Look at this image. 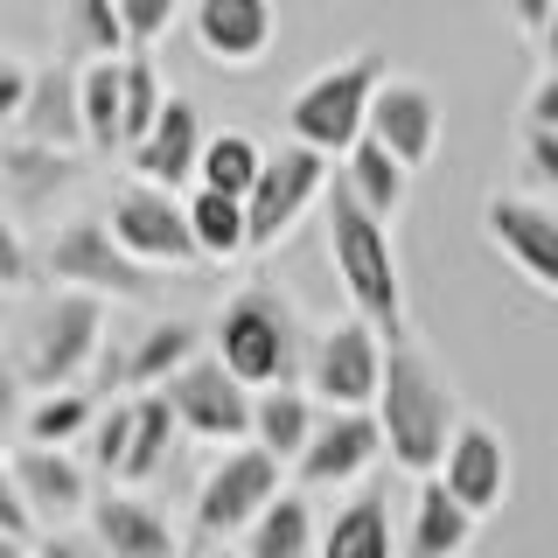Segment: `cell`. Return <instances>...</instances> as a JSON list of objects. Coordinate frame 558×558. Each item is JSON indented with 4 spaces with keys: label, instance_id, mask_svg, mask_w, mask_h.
Wrapping results in <instances>:
<instances>
[{
    "label": "cell",
    "instance_id": "36",
    "mask_svg": "<svg viewBox=\"0 0 558 558\" xmlns=\"http://www.w3.org/2000/svg\"><path fill=\"white\" fill-rule=\"evenodd\" d=\"M126 440H133V398L98 418V433H92V468L119 475V468H126Z\"/></svg>",
    "mask_w": 558,
    "mask_h": 558
},
{
    "label": "cell",
    "instance_id": "11",
    "mask_svg": "<svg viewBox=\"0 0 558 558\" xmlns=\"http://www.w3.org/2000/svg\"><path fill=\"white\" fill-rule=\"evenodd\" d=\"M433 482H440L475 523L496 517L502 496H510V447H502V433L482 426V418H461V426H453V440H447V453H440V475H433Z\"/></svg>",
    "mask_w": 558,
    "mask_h": 558
},
{
    "label": "cell",
    "instance_id": "35",
    "mask_svg": "<svg viewBox=\"0 0 558 558\" xmlns=\"http://www.w3.org/2000/svg\"><path fill=\"white\" fill-rule=\"evenodd\" d=\"M112 8H119V35H126V57H147V49L174 28V0H112Z\"/></svg>",
    "mask_w": 558,
    "mask_h": 558
},
{
    "label": "cell",
    "instance_id": "45",
    "mask_svg": "<svg viewBox=\"0 0 558 558\" xmlns=\"http://www.w3.org/2000/svg\"><path fill=\"white\" fill-rule=\"evenodd\" d=\"M537 49H545V63L558 70V0H551V22H545V35H537Z\"/></svg>",
    "mask_w": 558,
    "mask_h": 558
},
{
    "label": "cell",
    "instance_id": "25",
    "mask_svg": "<svg viewBox=\"0 0 558 558\" xmlns=\"http://www.w3.org/2000/svg\"><path fill=\"white\" fill-rule=\"evenodd\" d=\"M336 182H342V189H349V196H356L363 209H371L377 223H384V217H398V203H405V168H398V161H391V154L377 147L371 133H363L356 147L342 154Z\"/></svg>",
    "mask_w": 558,
    "mask_h": 558
},
{
    "label": "cell",
    "instance_id": "18",
    "mask_svg": "<svg viewBox=\"0 0 558 558\" xmlns=\"http://www.w3.org/2000/svg\"><path fill=\"white\" fill-rule=\"evenodd\" d=\"M203 112L189 98H174L168 92V105H161V119H154V133L133 147V174L147 189H161V196H174L182 182H196V161H203Z\"/></svg>",
    "mask_w": 558,
    "mask_h": 558
},
{
    "label": "cell",
    "instance_id": "32",
    "mask_svg": "<svg viewBox=\"0 0 558 558\" xmlns=\"http://www.w3.org/2000/svg\"><path fill=\"white\" fill-rule=\"evenodd\" d=\"M119 70H126V105H119V147H140V140L154 133V119H161L168 105V84L161 70H154V57H119Z\"/></svg>",
    "mask_w": 558,
    "mask_h": 558
},
{
    "label": "cell",
    "instance_id": "10",
    "mask_svg": "<svg viewBox=\"0 0 558 558\" xmlns=\"http://www.w3.org/2000/svg\"><path fill=\"white\" fill-rule=\"evenodd\" d=\"M307 391L322 398L328 412H371L377 391H384V342L356 314L328 322L307 349Z\"/></svg>",
    "mask_w": 558,
    "mask_h": 558
},
{
    "label": "cell",
    "instance_id": "34",
    "mask_svg": "<svg viewBox=\"0 0 558 558\" xmlns=\"http://www.w3.org/2000/svg\"><path fill=\"white\" fill-rule=\"evenodd\" d=\"M63 174H77V154H43V147H8L0 154V182H14V196H49V189L63 182Z\"/></svg>",
    "mask_w": 558,
    "mask_h": 558
},
{
    "label": "cell",
    "instance_id": "23",
    "mask_svg": "<svg viewBox=\"0 0 558 558\" xmlns=\"http://www.w3.org/2000/svg\"><path fill=\"white\" fill-rule=\"evenodd\" d=\"M314 558H398L391 502H384V496L342 502V510L322 523V537H314Z\"/></svg>",
    "mask_w": 558,
    "mask_h": 558
},
{
    "label": "cell",
    "instance_id": "7",
    "mask_svg": "<svg viewBox=\"0 0 558 558\" xmlns=\"http://www.w3.org/2000/svg\"><path fill=\"white\" fill-rule=\"evenodd\" d=\"M43 266L63 279V293H92V301H154V287H161L147 266H133V258L112 244L105 217L63 223V231L49 238V258H43Z\"/></svg>",
    "mask_w": 558,
    "mask_h": 558
},
{
    "label": "cell",
    "instance_id": "5",
    "mask_svg": "<svg viewBox=\"0 0 558 558\" xmlns=\"http://www.w3.org/2000/svg\"><path fill=\"white\" fill-rule=\"evenodd\" d=\"M105 349V301L92 293H57L35 307L28 328V356H22V384L35 391H77V377L92 371V356Z\"/></svg>",
    "mask_w": 558,
    "mask_h": 558
},
{
    "label": "cell",
    "instance_id": "9",
    "mask_svg": "<svg viewBox=\"0 0 558 558\" xmlns=\"http://www.w3.org/2000/svg\"><path fill=\"white\" fill-rule=\"evenodd\" d=\"M105 231H112V244L133 258V266H147L154 279L174 272V266H196V238H189V209L161 196V189L147 182H126L112 196V209H105Z\"/></svg>",
    "mask_w": 558,
    "mask_h": 558
},
{
    "label": "cell",
    "instance_id": "19",
    "mask_svg": "<svg viewBox=\"0 0 558 558\" xmlns=\"http://www.w3.org/2000/svg\"><path fill=\"white\" fill-rule=\"evenodd\" d=\"M8 475H14V488H22L35 523H70V517L92 510V475H84L70 453H57V447H14Z\"/></svg>",
    "mask_w": 558,
    "mask_h": 558
},
{
    "label": "cell",
    "instance_id": "24",
    "mask_svg": "<svg viewBox=\"0 0 558 558\" xmlns=\"http://www.w3.org/2000/svg\"><path fill=\"white\" fill-rule=\"evenodd\" d=\"M468 545H475V517H468L440 482H426V488H418V502H412L405 558H461Z\"/></svg>",
    "mask_w": 558,
    "mask_h": 558
},
{
    "label": "cell",
    "instance_id": "14",
    "mask_svg": "<svg viewBox=\"0 0 558 558\" xmlns=\"http://www.w3.org/2000/svg\"><path fill=\"white\" fill-rule=\"evenodd\" d=\"M196 356H203V328L189 322V314H168V322H154L126 356H105V371L92 384V405L105 391H161V384H174Z\"/></svg>",
    "mask_w": 558,
    "mask_h": 558
},
{
    "label": "cell",
    "instance_id": "29",
    "mask_svg": "<svg viewBox=\"0 0 558 558\" xmlns=\"http://www.w3.org/2000/svg\"><path fill=\"white\" fill-rule=\"evenodd\" d=\"M119 105H126V70H119V63H84V70H77L84 147L119 154Z\"/></svg>",
    "mask_w": 558,
    "mask_h": 558
},
{
    "label": "cell",
    "instance_id": "15",
    "mask_svg": "<svg viewBox=\"0 0 558 558\" xmlns=\"http://www.w3.org/2000/svg\"><path fill=\"white\" fill-rule=\"evenodd\" d=\"M482 223L488 238H496V252L510 258V266L531 279V287L558 293V209H545L537 196H488L482 203Z\"/></svg>",
    "mask_w": 558,
    "mask_h": 558
},
{
    "label": "cell",
    "instance_id": "2",
    "mask_svg": "<svg viewBox=\"0 0 558 558\" xmlns=\"http://www.w3.org/2000/svg\"><path fill=\"white\" fill-rule=\"evenodd\" d=\"M322 223H328V252H336V272H342V293H349V314H356L371 336L391 349L405 342V287H398V252H391V231L363 209L349 189L328 174L322 189Z\"/></svg>",
    "mask_w": 558,
    "mask_h": 558
},
{
    "label": "cell",
    "instance_id": "40",
    "mask_svg": "<svg viewBox=\"0 0 558 558\" xmlns=\"http://www.w3.org/2000/svg\"><path fill=\"white\" fill-rule=\"evenodd\" d=\"M523 161H531L537 182H551V189H558V133H545V126H523Z\"/></svg>",
    "mask_w": 558,
    "mask_h": 558
},
{
    "label": "cell",
    "instance_id": "47",
    "mask_svg": "<svg viewBox=\"0 0 558 558\" xmlns=\"http://www.w3.org/2000/svg\"><path fill=\"white\" fill-rule=\"evenodd\" d=\"M217 558H238V551H217Z\"/></svg>",
    "mask_w": 558,
    "mask_h": 558
},
{
    "label": "cell",
    "instance_id": "27",
    "mask_svg": "<svg viewBox=\"0 0 558 558\" xmlns=\"http://www.w3.org/2000/svg\"><path fill=\"white\" fill-rule=\"evenodd\" d=\"M238 558H314V510H307L301 488H287V496L238 537Z\"/></svg>",
    "mask_w": 558,
    "mask_h": 558
},
{
    "label": "cell",
    "instance_id": "6",
    "mask_svg": "<svg viewBox=\"0 0 558 558\" xmlns=\"http://www.w3.org/2000/svg\"><path fill=\"white\" fill-rule=\"evenodd\" d=\"M328 168L322 154H307V147H266V168H258V189L244 196V252H272L279 238L293 231V223L307 217L314 203H322V189H328Z\"/></svg>",
    "mask_w": 558,
    "mask_h": 558
},
{
    "label": "cell",
    "instance_id": "21",
    "mask_svg": "<svg viewBox=\"0 0 558 558\" xmlns=\"http://www.w3.org/2000/svg\"><path fill=\"white\" fill-rule=\"evenodd\" d=\"M22 133L43 154H77L84 147V112H77V63H49L28 77V105H22Z\"/></svg>",
    "mask_w": 558,
    "mask_h": 558
},
{
    "label": "cell",
    "instance_id": "48",
    "mask_svg": "<svg viewBox=\"0 0 558 558\" xmlns=\"http://www.w3.org/2000/svg\"><path fill=\"white\" fill-rule=\"evenodd\" d=\"M0 63H8V49H0Z\"/></svg>",
    "mask_w": 558,
    "mask_h": 558
},
{
    "label": "cell",
    "instance_id": "4",
    "mask_svg": "<svg viewBox=\"0 0 558 558\" xmlns=\"http://www.w3.org/2000/svg\"><path fill=\"white\" fill-rule=\"evenodd\" d=\"M377 84H384V57H377V49H356V57L336 63V70H314L301 92L287 98L293 147L322 154V161L336 168L342 154L363 140V126H371V92H377Z\"/></svg>",
    "mask_w": 558,
    "mask_h": 558
},
{
    "label": "cell",
    "instance_id": "39",
    "mask_svg": "<svg viewBox=\"0 0 558 558\" xmlns=\"http://www.w3.org/2000/svg\"><path fill=\"white\" fill-rule=\"evenodd\" d=\"M523 126L558 133V70H545V77L531 84V98H523Z\"/></svg>",
    "mask_w": 558,
    "mask_h": 558
},
{
    "label": "cell",
    "instance_id": "13",
    "mask_svg": "<svg viewBox=\"0 0 558 558\" xmlns=\"http://www.w3.org/2000/svg\"><path fill=\"white\" fill-rule=\"evenodd\" d=\"M363 133L412 174V168L433 161V147H440V98H433L418 77H384L371 92V126Z\"/></svg>",
    "mask_w": 558,
    "mask_h": 558
},
{
    "label": "cell",
    "instance_id": "8",
    "mask_svg": "<svg viewBox=\"0 0 558 558\" xmlns=\"http://www.w3.org/2000/svg\"><path fill=\"white\" fill-rule=\"evenodd\" d=\"M287 496V468L266 461L258 447H231L196 488V537H244L272 502Z\"/></svg>",
    "mask_w": 558,
    "mask_h": 558
},
{
    "label": "cell",
    "instance_id": "1",
    "mask_svg": "<svg viewBox=\"0 0 558 558\" xmlns=\"http://www.w3.org/2000/svg\"><path fill=\"white\" fill-rule=\"evenodd\" d=\"M371 418H377L384 453H391L405 475H418V482L440 475V453H447V440H453V426H461V412H453L447 371H440V363H433L412 336L384 349V391H377Z\"/></svg>",
    "mask_w": 558,
    "mask_h": 558
},
{
    "label": "cell",
    "instance_id": "12",
    "mask_svg": "<svg viewBox=\"0 0 558 558\" xmlns=\"http://www.w3.org/2000/svg\"><path fill=\"white\" fill-rule=\"evenodd\" d=\"M168 412L182 433H196V440H252V391H238L231 377L217 371V356H196L174 384H161Z\"/></svg>",
    "mask_w": 558,
    "mask_h": 558
},
{
    "label": "cell",
    "instance_id": "28",
    "mask_svg": "<svg viewBox=\"0 0 558 558\" xmlns=\"http://www.w3.org/2000/svg\"><path fill=\"white\" fill-rule=\"evenodd\" d=\"M174 440H182V426H174V412H168V398L161 391H140L133 398V440H126V468H119V482H154L168 468V453Z\"/></svg>",
    "mask_w": 558,
    "mask_h": 558
},
{
    "label": "cell",
    "instance_id": "31",
    "mask_svg": "<svg viewBox=\"0 0 558 558\" xmlns=\"http://www.w3.org/2000/svg\"><path fill=\"white\" fill-rule=\"evenodd\" d=\"M63 35H70L63 63L70 57H92V63H119V57H126V35H119V8H112V0H70V8H63Z\"/></svg>",
    "mask_w": 558,
    "mask_h": 558
},
{
    "label": "cell",
    "instance_id": "3",
    "mask_svg": "<svg viewBox=\"0 0 558 558\" xmlns=\"http://www.w3.org/2000/svg\"><path fill=\"white\" fill-rule=\"evenodd\" d=\"M209 336H217V371L231 377L238 391H287V384H301L307 328H301V314L287 307V293L238 287Z\"/></svg>",
    "mask_w": 558,
    "mask_h": 558
},
{
    "label": "cell",
    "instance_id": "43",
    "mask_svg": "<svg viewBox=\"0 0 558 558\" xmlns=\"http://www.w3.org/2000/svg\"><path fill=\"white\" fill-rule=\"evenodd\" d=\"M35 558H92V545L70 531H49V537H35Z\"/></svg>",
    "mask_w": 558,
    "mask_h": 558
},
{
    "label": "cell",
    "instance_id": "46",
    "mask_svg": "<svg viewBox=\"0 0 558 558\" xmlns=\"http://www.w3.org/2000/svg\"><path fill=\"white\" fill-rule=\"evenodd\" d=\"M0 558H35V545H14V537H0Z\"/></svg>",
    "mask_w": 558,
    "mask_h": 558
},
{
    "label": "cell",
    "instance_id": "38",
    "mask_svg": "<svg viewBox=\"0 0 558 558\" xmlns=\"http://www.w3.org/2000/svg\"><path fill=\"white\" fill-rule=\"evenodd\" d=\"M0 537H14V545H35V517L22 502V488H14L8 461H0Z\"/></svg>",
    "mask_w": 558,
    "mask_h": 558
},
{
    "label": "cell",
    "instance_id": "26",
    "mask_svg": "<svg viewBox=\"0 0 558 558\" xmlns=\"http://www.w3.org/2000/svg\"><path fill=\"white\" fill-rule=\"evenodd\" d=\"M258 168H266V147L252 133H209L203 161H196V189H209L223 203H244L258 189Z\"/></svg>",
    "mask_w": 558,
    "mask_h": 558
},
{
    "label": "cell",
    "instance_id": "16",
    "mask_svg": "<svg viewBox=\"0 0 558 558\" xmlns=\"http://www.w3.org/2000/svg\"><path fill=\"white\" fill-rule=\"evenodd\" d=\"M377 453H384V440H377L371 412H328L314 426L307 453L293 461V482H301V496H314V488H349L356 475H371Z\"/></svg>",
    "mask_w": 558,
    "mask_h": 558
},
{
    "label": "cell",
    "instance_id": "42",
    "mask_svg": "<svg viewBox=\"0 0 558 558\" xmlns=\"http://www.w3.org/2000/svg\"><path fill=\"white\" fill-rule=\"evenodd\" d=\"M22 426V377L0 371V447H8V433Z\"/></svg>",
    "mask_w": 558,
    "mask_h": 558
},
{
    "label": "cell",
    "instance_id": "33",
    "mask_svg": "<svg viewBox=\"0 0 558 558\" xmlns=\"http://www.w3.org/2000/svg\"><path fill=\"white\" fill-rule=\"evenodd\" d=\"M92 391H49V398H35V412H28V447H70L77 433H92Z\"/></svg>",
    "mask_w": 558,
    "mask_h": 558
},
{
    "label": "cell",
    "instance_id": "17",
    "mask_svg": "<svg viewBox=\"0 0 558 558\" xmlns=\"http://www.w3.org/2000/svg\"><path fill=\"white\" fill-rule=\"evenodd\" d=\"M189 35H196V49L209 63L244 70L272 49L279 14H272V0H203V8L189 14Z\"/></svg>",
    "mask_w": 558,
    "mask_h": 558
},
{
    "label": "cell",
    "instance_id": "30",
    "mask_svg": "<svg viewBox=\"0 0 558 558\" xmlns=\"http://www.w3.org/2000/svg\"><path fill=\"white\" fill-rule=\"evenodd\" d=\"M182 209H189L196 258H209V266H231V258H244V203H223V196H209V189H196Z\"/></svg>",
    "mask_w": 558,
    "mask_h": 558
},
{
    "label": "cell",
    "instance_id": "41",
    "mask_svg": "<svg viewBox=\"0 0 558 558\" xmlns=\"http://www.w3.org/2000/svg\"><path fill=\"white\" fill-rule=\"evenodd\" d=\"M22 105H28V70L22 63H0V126L22 119Z\"/></svg>",
    "mask_w": 558,
    "mask_h": 558
},
{
    "label": "cell",
    "instance_id": "37",
    "mask_svg": "<svg viewBox=\"0 0 558 558\" xmlns=\"http://www.w3.org/2000/svg\"><path fill=\"white\" fill-rule=\"evenodd\" d=\"M28 279H35V258H28L22 231H14V217L0 209V293H22Z\"/></svg>",
    "mask_w": 558,
    "mask_h": 558
},
{
    "label": "cell",
    "instance_id": "22",
    "mask_svg": "<svg viewBox=\"0 0 558 558\" xmlns=\"http://www.w3.org/2000/svg\"><path fill=\"white\" fill-rule=\"evenodd\" d=\"M314 440V398L301 384H287V391H258L252 398V447L266 453V461L293 468Z\"/></svg>",
    "mask_w": 558,
    "mask_h": 558
},
{
    "label": "cell",
    "instance_id": "20",
    "mask_svg": "<svg viewBox=\"0 0 558 558\" xmlns=\"http://www.w3.org/2000/svg\"><path fill=\"white\" fill-rule=\"evenodd\" d=\"M92 537H98V558H182V537L174 523L140 496H92Z\"/></svg>",
    "mask_w": 558,
    "mask_h": 558
},
{
    "label": "cell",
    "instance_id": "44",
    "mask_svg": "<svg viewBox=\"0 0 558 558\" xmlns=\"http://www.w3.org/2000/svg\"><path fill=\"white\" fill-rule=\"evenodd\" d=\"M545 22H551V0H517V28L531 35V43L545 35Z\"/></svg>",
    "mask_w": 558,
    "mask_h": 558
}]
</instances>
